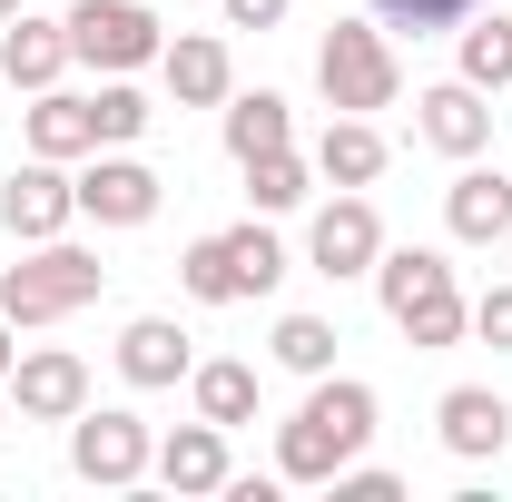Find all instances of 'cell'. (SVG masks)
<instances>
[{
  "label": "cell",
  "instance_id": "12",
  "mask_svg": "<svg viewBox=\"0 0 512 502\" xmlns=\"http://www.w3.org/2000/svg\"><path fill=\"white\" fill-rule=\"evenodd\" d=\"M158 79H168V99H178V109H227L237 60H227V40L188 30V40H168V50H158Z\"/></svg>",
  "mask_w": 512,
  "mask_h": 502
},
{
  "label": "cell",
  "instance_id": "20",
  "mask_svg": "<svg viewBox=\"0 0 512 502\" xmlns=\"http://www.w3.org/2000/svg\"><path fill=\"white\" fill-rule=\"evenodd\" d=\"M99 148V119H89V99L79 89H40V109H30V158H89Z\"/></svg>",
  "mask_w": 512,
  "mask_h": 502
},
{
  "label": "cell",
  "instance_id": "1",
  "mask_svg": "<svg viewBox=\"0 0 512 502\" xmlns=\"http://www.w3.org/2000/svg\"><path fill=\"white\" fill-rule=\"evenodd\" d=\"M365 443H375V384L316 375V394L296 404V424H276V483H335Z\"/></svg>",
  "mask_w": 512,
  "mask_h": 502
},
{
  "label": "cell",
  "instance_id": "4",
  "mask_svg": "<svg viewBox=\"0 0 512 502\" xmlns=\"http://www.w3.org/2000/svg\"><path fill=\"white\" fill-rule=\"evenodd\" d=\"M99 286H109V266H99L89 247H69V237H40V247H30L10 276H0V315H10V325H60V315L99 306Z\"/></svg>",
  "mask_w": 512,
  "mask_h": 502
},
{
  "label": "cell",
  "instance_id": "11",
  "mask_svg": "<svg viewBox=\"0 0 512 502\" xmlns=\"http://www.w3.org/2000/svg\"><path fill=\"white\" fill-rule=\"evenodd\" d=\"M10 394H20V424H69V414L89 404V365H79L69 345H40V355L10 365Z\"/></svg>",
  "mask_w": 512,
  "mask_h": 502
},
{
  "label": "cell",
  "instance_id": "26",
  "mask_svg": "<svg viewBox=\"0 0 512 502\" xmlns=\"http://www.w3.org/2000/svg\"><path fill=\"white\" fill-rule=\"evenodd\" d=\"M227 266H237L247 296H276V286H286V247H276L256 217H247V227H227Z\"/></svg>",
  "mask_w": 512,
  "mask_h": 502
},
{
  "label": "cell",
  "instance_id": "32",
  "mask_svg": "<svg viewBox=\"0 0 512 502\" xmlns=\"http://www.w3.org/2000/svg\"><path fill=\"white\" fill-rule=\"evenodd\" d=\"M10 365H20V345H10V315H0V384H10Z\"/></svg>",
  "mask_w": 512,
  "mask_h": 502
},
{
  "label": "cell",
  "instance_id": "19",
  "mask_svg": "<svg viewBox=\"0 0 512 502\" xmlns=\"http://www.w3.org/2000/svg\"><path fill=\"white\" fill-rule=\"evenodd\" d=\"M266 148H296V109L276 99V89H227V158L247 168V158H266Z\"/></svg>",
  "mask_w": 512,
  "mask_h": 502
},
{
  "label": "cell",
  "instance_id": "33",
  "mask_svg": "<svg viewBox=\"0 0 512 502\" xmlns=\"http://www.w3.org/2000/svg\"><path fill=\"white\" fill-rule=\"evenodd\" d=\"M10 20H20V0H0V30H10Z\"/></svg>",
  "mask_w": 512,
  "mask_h": 502
},
{
  "label": "cell",
  "instance_id": "24",
  "mask_svg": "<svg viewBox=\"0 0 512 502\" xmlns=\"http://www.w3.org/2000/svg\"><path fill=\"white\" fill-rule=\"evenodd\" d=\"M266 345H276L286 375H335V325H325V315H276Z\"/></svg>",
  "mask_w": 512,
  "mask_h": 502
},
{
  "label": "cell",
  "instance_id": "18",
  "mask_svg": "<svg viewBox=\"0 0 512 502\" xmlns=\"http://www.w3.org/2000/svg\"><path fill=\"white\" fill-rule=\"evenodd\" d=\"M316 178H335V188H375V178H384V128L335 109V128L316 138Z\"/></svg>",
  "mask_w": 512,
  "mask_h": 502
},
{
  "label": "cell",
  "instance_id": "5",
  "mask_svg": "<svg viewBox=\"0 0 512 502\" xmlns=\"http://www.w3.org/2000/svg\"><path fill=\"white\" fill-rule=\"evenodd\" d=\"M148 463H158V434H148L128 404H99V414L79 404V414H69V473H79V483H99V493H128Z\"/></svg>",
  "mask_w": 512,
  "mask_h": 502
},
{
  "label": "cell",
  "instance_id": "3",
  "mask_svg": "<svg viewBox=\"0 0 512 502\" xmlns=\"http://www.w3.org/2000/svg\"><path fill=\"white\" fill-rule=\"evenodd\" d=\"M316 89H325V109H345V119H375V109H394L404 60H394V30H384L375 10L325 30V50H316Z\"/></svg>",
  "mask_w": 512,
  "mask_h": 502
},
{
  "label": "cell",
  "instance_id": "16",
  "mask_svg": "<svg viewBox=\"0 0 512 502\" xmlns=\"http://www.w3.org/2000/svg\"><path fill=\"white\" fill-rule=\"evenodd\" d=\"M168 493H227V424H178V434L158 443V463H148Z\"/></svg>",
  "mask_w": 512,
  "mask_h": 502
},
{
  "label": "cell",
  "instance_id": "28",
  "mask_svg": "<svg viewBox=\"0 0 512 502\" xmlns=\"http://www.w3.org/2000/svg\"><path fill=\"white\" fill-rule=\"evenodd\" d=\"M384 30H404V40H434V30H463L483 0H365Z\"/></svg>",
  "mask_w": 512,
  "mask_h": 502
},
{
  "label": "cell",
  "instance_id": "23",
  "mask_svg": "<svg viewBox=\"0 0 512 502\" xmlns=\"http://www.w3.org/2000/svg\"><path fill=\"white\" fill-rule=\"evenodd\" d=\"M463 79H473V89H512V10L503 20H493V10L463 20Z\"/></svg>",
  "mask_w": 512,
  "mask_h": 502
},
{
  "label": "cell",
  "instance_id": "8",
  "mask_svg": "<svg viewBox=\"0 0 512 502\" xmlns=\"http://www.w3.org/2000/svg\"><path fill=\"white\" fill-rule=\"evenodd\" d=\"M158 197H168V178H158L148 158H99V148H89V168H79V217H99V227H148Z\"/></svg>",
  "mask_w": 512,
  "mask_h": 502
},
{
  "label": "cell",
  "instance_id": "14",
  "mask_svg": "<svg viewBox=\"0 0 512 502\" xmlns=\"http://www.w3.org/2000/svg\"><path fill=\"white\" fill-rule=\"evenodd\" d=\"M444 227L463 237V247H503L512 237V178L503 168H463L444 188Z\"/></svg>",
  "mask_w": 512,
  "mask_h": 502
},
{
  "label": "cell",
  "instance_id": "13",
  "mask_svg": "<svg viewBox=\"0 0 512 502\" xmlns=\"http://www.w3.org/2000/svg\"><path fill=\"white\" fill-rule=\"evenodd\" d=\"M434 424H444V453L483 463V453H503V443H512V404L493 394V384H453L444 404H434Z\"/></svg>",
  "mask_w": 512,
  "mask_h": 502
},
{
  "label": "cell",
  "instance_id": "25",
  "mask_svg": "<svg viewBox=\"0 0 512 502\" xmlns=\"http://www.w3.org/2000/svg\"><path fill=\"white\" fill-rule=\"evenodd\" d=\"M178 286H188L197 306H247V286H237V266H227V237H197L178 256Z\"/></svg>",
  "mask_w": 512,
  "mask_h": 502
},
{
  "label": "cell",
  "instance_id": "10",
  "mask_svg": "<svg viewBox=\"0 0 512 502\" xmlns=\"http://www.w3.org/2000/svg\"><path fill=\"white\" fill-rule=\"evenodd\" d=\"M414 138L444 148V158H483V148H493V89H473V79L424 89V99H414Z\"/></svg>",
  "mask_w": 512,
  "mask_h": 502
},
{
  "label": "cell",
  "instance_id": "31",
  "mask_svg": "<svg viewBox=\"0 0 512 502\" xmlns=\"http://www.w3.org/2000/svg\"><path fill=\"white\" fill-rule=\"evenodd\" d=\"M286 20V0H227V30H276Z\"/></svg>",
  "mask_w": 512,
  "mask_h": 502
},
{
  "label": "cell",
  "instance_id": "29",
  "mask_svg": "<svg viewBox=\"0 0 512 502\" xmlns=\"http://www.w3.org/2000/svg\"><path fill=\"white\" fill-rule=\"evenodd\" d=\"M473 335H483L493 355H512V276H503V286H483V296H473Z\"/></svg>",
  "mask_w": 512,
  "mask_h": 502
},
{
  "label": "cell",
  "instance_id": "17",
  "mask_svg": "<svg viewBox=\"0 0 512 502\" xmlns=\"http://www.w3.org/2000/svg\"><path fill=\"white\" fill-rule=\"evenodd\" d=\"M188 335H178V315H138L119 335V375L138 384V394H158V384H188Z\"/></svg>",
  "mask_w": 512,
  "mask_h": 502
},
{
  "label": "cell",
  "instance_id": "34",
  "mask_svg": "<svg viewBox=\"0 0 512 502\" xmlns=\"http://www.w3.org/2000/svg\"><path fill=\"white\" fill-rule=\"evenodd\" d=\"M503 256H512V237H503Z\"/></svg>",
  "mask_w": 512,
  "mask_h": 502
},
{
  "label": "cell",
  "instance_id": "21",
  "mask_svg": "<svg viewBox=\"0 0 512 502\" xmlns=\"http://www.w3.org/2000/svg\"><path fill=\"white\" fill-rule=\"evenodd\" d=\"M188 394H197V414L207 424H256V365H237V355H217V365H188Z\"/></svg>",
  "mask_w": 512,
  "mask_h": 502
},
{
  "label": "cell",
  "instance_id": "15",
  "mask_svg": "<svg viewBox=\"0 0 512 502\" xmlns=\"http://www.w3.org/2000/svg\"><path fill=\"white\" fill-rule=\"evenodd\" d=\"M60 69H69V20H30V10H20V20L0 30V79H10V89L40 99V89H60Z\"/></svg>",
  "mask_w": 512,
  "mask_h": 502
},
{
  "label": "cell",
  "instance_id": "35",
  "mask_svg": "<svg viewBox=\"0 0 512 502\" xmlns=\"http://www.w3.org/2000/svg\"><path fill=\"white\" fill-rule=\"evenodd\" d=\"M0 89H10V79H0Z\"/></svg>",
  "mask_w": 512,
  "mask_h": 502
},
{
  "label": "cell",
  "instance_id": "6",
  "mask_svg": "<svg viewBox=\"0 0 512 502\" xmlns=\"http://www.w3.org/2000/svg\"><path fill=\"white\" fill-rule=\"evenodd\" d=\"M158 50H168V40H158V10H148V0H79V10H69V60L109 69V79L148 69Z\"/></svg>",
  "mask_w": 512,
  "mask_h": 502
},
{
  "label": "cell",
  "instance_id": "9",
  "mask_svg": "<svg viewBox=\"0 0 512 502\" xmlns=\"http://www.w3.org/2000/svg\"><path fill=\"white\" fill-rule=\"evenodd\" d=\"M69 217H79V178H60V158H30V168H10V188H0V227H10L20 247L60 237Z\"/></svg>",
  "mask_w": 512,
  "mask_h": 502
},
{
  "label": "cell",
  "instance_id": "7",
  "mask_svg": "<svg viewBox=\"0 0 512 502\" xmlns=\"http://www.w3.org/2000/svg\"><path fill=\"white\" fill-rule=\"evenodd\" d=\"M375 256H384L375 197H365V188H335V207H316V227H306V266L345 286V276H375Z\"/></svg>",
  "mask_w": 512,
  "mask_h": 502
},
{
  "label": "cell",
  "instance_id": "27",
  "mask_svg": "<svg viewBox=\"0 0 512 502\" xmlns=\"http://www.w3.org/2000/svg\"><path fill=\"white\" fill-rule=\"evenodd\" d=\"M89 119H99V148H128V138H148L158 109H148L128 79H99V89H89Z\"/></svg>",
  "mask_w": 512,
  "mask_h": 502
},
{
  "label": "cell",
  "instance_id": "22",
  "mask_svg": "<svg viewBox=\"0 0 512 502\" xmlns=\"http://www.w3.org/2000/svg\"><path fill=\"white\" fill-rule=\"evenodd\" d=\"M306 188H316V158H296V148H266V158H247V207H256V217H286V207H306Z\"/></svg>",
  "mask_w": 512,
  "mask_h": 502
},
{
  "label": "cell",
  "instance_id": "30",
  "mask_svg": "<svg viewBox=\"0 0 512 502\" xmlns=\"http://www.w3.org/2000/svg\"><path fill=\"white\" fill-rule=\"evenodd\" d=\"M335 502H404V483L375 473V463H345V473H335Z\"/></svg>",
  "mask_w": 512,
  "mask_h": 502
},
{
  "label": "cell",
  "instance_id": "2",
  "mask_svg": "<svg viewBox=\"0 0 512 502\" xmlns=\"http://www.w3.org/2000/svg\"><path fill=\"white\" fill-rule=\"evenodd\" d=\"M375 296L394 315V335L414 345V355H444L473 335V306H463V286H453V266L434 247H384L375 256Z\"/></svg>",
  "mask_w": 512,
  "mask_h": 502
}]
</instances>
